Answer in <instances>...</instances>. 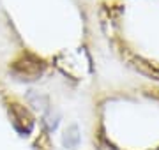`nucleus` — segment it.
<instances>
[{
    "instance_id": "f257e3e1",
    "label": "nucleus",
    "mask_w": 159,
    "mask_h": 150,
    "mask_svg": "<svg viewBox=\"0 0 159 150\" xmlns=\"http://www.w3.org/2000/svg\"><path fill=\"white\" fill-rule=\"evenodd\" d=\"M11 73L16 76L18 80H35L44 73V64L37 57L25 53L21 57L14 60L11 65Z\"/></svg>"
},
{
    "instance_id": "f03ea898",
    "label": "nucleus",
    "mask_w": 159,
    "mask_h": 150,
    "mask_svg": "<svg viewBox=\"0 0 159 150\" xmlns=\"http://www.w3.org/2000/svg\"><path fill=\"white\" fill-rule=\"evenodd\" d=\"M11 118L16 131H20L21 134H29L34 127V118L29 113V110L21 104H12L11 106Z\"/></svg>"
},
{
    "instance_id": "7ed1b4c3",
    "label": "nucleus",
    "mask_w": 159,
    "mask_h": 150,
    "mask_svg": "<svg viewBox=\"0 0 159 150\" xmlns=\"http://www.w3.org/2000/svg\"><path fill=\"white\" fill-rule=\"evenodd\" d=\"M62 143L66 148H76L80 145V131L76 126H69L67 131L64 133V138H62Z\"/></svg>"
},
{
    "instance_id": "20e7f679",
    "label": "nucleus",
    "mask_w": 159,
    "mask_h": 150,
    "mask_svg": "<svg viewBox=\"0 0 159 150\" xmlns=\"http://www.w3.org/2000/svg\"><path fill=\"white\" fill-rule=\"evenodd\" d=\"M156 150H159V148H156Z\"/></svg>"
}]
</instances>
